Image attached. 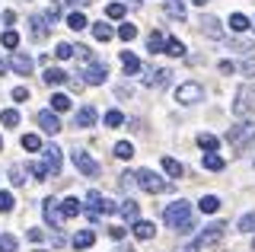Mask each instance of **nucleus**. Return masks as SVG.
Segmentation results:
<instances>
[{
	"mask_svg": "<svg viewBox=\"0 0 255 252\" xmlns=\"http://www.w3.org/2000/svg\"><path fill=\"white\" fill-rule=\"evenodd\" d=\"M70 160H74L77 172H83L86 179H96V176H99V163H96L86 150H77V147H74V150H70Z\"/></svg>",
	"mask_w": 255,
	"mask_h": 252,
	"instance_id": "obj_7",
	"label": "nucleus"
},
{
	"mask_svg": "<svg viewBox=\"0 0 255 252\" xmlns=\"http://www.w3.org/2000/svg\"><path fill=\"white\" fill-rule=\"evenodd\" d=\"M61 153H64V150H61V147H54V144L42 147V163H45L48 176H58V172H61V163H64V156H61Z\"/></svg>",
	"mask_w": 255,
	"mask_h": 252,
	"instance_id": "obj_10",
	"label": "nucleus"
},
{
	"mask_svg": "<svg viewBox=\"0 0 255 252\" xmlns=\"http://www.w3.org/2000/svg\"><path fill=\"white\" fill-rule=\"evenodd\" d=\"M134 179H137V188H140V192H147V195H159V192H169V188H172L169 179H163L153 169H137V172H134Z\"/></svg>",
	"mask_w": 255,
	"mask_h": 252,
	"instance_id": "obj_2",
	"label": "nucleus"
},
{
	"mask_svg": "<svg viewBox=\"0 0 255 252\" xmlns=\"http://www.w3.org/2000/svg\"><path fill=\"white\" fill-rule=\"evenodd\" d=\"M252 140H255V118H239L233 128L227 131V144L233 147V150H243Z\"/></svg>",
	"mask_w": 255,
	"mask_h": 252,
	"instance_id": "obj_1",
	"label": "nucleus"
},
{
	"mask_svg": "<svg viewBox=\"0 0 255 252\" xmlns=\"http://www.w3.org/2000/svg\"><path fill=\"white\" fill-rule=\"evenodd\" d=\"M175 102H179V106H198V102H204V86L198 80L179 83L175 86Z\"/></svg>",
	"mask_w": 255,
	"mask_h": 252,
	"instance_id": "obj_6",
	"label": "nucleus"
},
{
	"mask_svg": "<svg viewBox=\"0 0 255 252\" xmlns=\"http://www.w3.org/2000/svg\"><path fill=\"white\" fill-rule=\"evenodd\" d=\"M198 211H201V214H217V211H220V198H217V195H204V198L198 201Z\"/></svg>",
	"mask_w": 255,
	"mask_h": 252,
	"instance_id": "obj_28",
	"label": "nucleus"
},
{
	"mask_svg": "<svg viewBox=\"0 0 255 252\" xmlns=\"http://www.w3.org/2000/svg\"><path fill=\"white\" fill-rule=\"evenodd\" d=\"M163 220H166V227H172V230H179V227L185 224V220H191V201L179 198V201L166 204V211H163Z\"/></svg>",
	"mask_w": 255,
	"mask_h": 252,
	"instance_id": "obj_4",
	"label": "nucleus"
},
{
	"mask_svg": "<svg viewBox=\"0 0 255 252\" xmlns=\"http://www.w3.org/2000/svg\"><path fill=\"white\" fill-rule=\"evenodd\" d=\"M223 233H227V224H220V220H217V224H211V227H204V230L201 233H198V246H214V243H217V240H223Z\"/></svg>",
	"mask_w": 255,
	"mask_h": 252,
	"instance_id": "obj_13",
	"label": "nucleus"
},
{
	"mask_svg": "<svg viewBox=\"0 0 255 252\" xmlns=\"http://www.w3.org/2000/svg\"><path fill=\"white\" fill-rule=\"evenodd\" d=\"M118 214H122L125 220H131V224H134V220H140V208H137V201H134V198L122 201V204H118Z\"/></svg>",
	"mask_w": 255,
	"mask_h": 252,
	"instance_id": "obj_21",
	"label": "nucleus"
},
{
	"mask_svg": "<svg viewBox=\"0 0 255 252\" xmlns=\"http://www.w3.org/2000/svg\"><path fill=\"white\" fill-rule=\"evenodd\" d=\"M6 67H10V64H6V61H0V77L6 74Z\"/></svg>",
	"mask_w": 255,
	"mask_h": 252,
	"instance_id": "obj_59",
	"label": "nucleus"
},
{
	"mask_svg": "<svg viewBox=\"0 0 255 252\" xmlns=\"http://www.w3.org/2000/svg\"><path fill=\"white\" fill-rule=\"evenodd\" d=\"M13 99L16 102H26L29 99V86H16V90H13Z\"/></svg>",
	"mask_w": 255,
	"mask_h": 252,
	"instance_id": "obj_52",
	"label": "nucleus"
},
{
	"mask_svg": "<svg viewBox=\"0 0 255 252\" xmlns=\"http://www.w3.org/2000/svg\"><path fill=\"white\" fill-rule=\"evenodd\" d=\"M201 166L211 169V172H220L223 166H227V160H223L220 153H204V156H201Z\"/></svg>",
	"mask_w": 255,
	"mask_h": 252,
	"instance_id": "obj_26",
	"label": "nucleus"
},
{
	"mask_svg": "<svg viewBox=\"0 0 255 252\" xmlns=\"http://www.w3.org/2000/svg\"><path fill=\"white\" fill-rule=\"evenodd\" d=\"M115 252H134V246H125L122 243V246H115Z\"/></svg>",
	"mask_w": 255,
	"mask_h": 252,
	"instance_id": "obj_58",
	"label": "nucleus"
},
{
	"mask_svg": "<svg viewBox=\"0 0 255 252\" xmlns=\"http://www.w3.org/2000/svg\"><path fill=\"white\" fill-rule=\"evenodd\" d=\"M16 246H19V243H16V236H10V233L0 236V252H16Z\"/></svg>",
	"mask_w": 255,
	"mask_h": 252,
	"instance_id": "obj_48",
	"label": "nucleus"
},
{
	"mask_svg": "<svg viewBox=\"0 0 255 252\" xmlns=\"http://www.w3.org/2000/svg\"><path fill=\"white\" fill-rule=\"evenodd\" d=\"M32 67H35V61H32L29 54H22V51H13V54H10V70H13V74L29 77V74H32Z\"/></svg>",
	"mask_w": 255,
	"mask_h": 252,
	"instance_id": "obj_15",
	"label": "nucleus"
},
{
	"mask_svg": "<svg viewBox=\"0 0 255 252\" xmlns=\"http://www.w3.org/2000/svg\"><path fill=\"white\" fill-rule=\"evenodd\" d=\"M112 35H115L112 26H106V22H93V38H96V42H109Z\"/></svg>",
	"mask_w": 255,
	"mask_h": 252,
	"instance_id": "obj_35",
	"label": "nucleus"
},
{
	"mask_svg": "<svg viewBox=\"0 0 255 252\" xmlns=\"http://www.w3.org/2000/svg\"><path fill=\"white\" fill-rule=\"evenodd\" d=\"M198 147H201L204 153H217V147H220V140L214 137V134H207V131H201L198 134Z\"/></svg>",
	"mask_w": 255,
	"mask_h": 252,
	"instance_id": "obj_29",
	"label": "nucleus"
},
{
	"mask_svg": "<svg viewBox=\"0 0 255 252\" xmlns=\"http://www.w3.org/2000/svg\"><path fill=\"white\" fill-rule=\"evenodd\" d=\"M163 10H166V16H172V19H179V22L188 16V13H185V3H182V0H166Z\"/></svg>",
	"mask_w": 255,
	"mask_h": 252,
	"instance_id": "obj_24",
	"label": "nucleus"
},
{
	"mask_svg": "<svg viewBox=\"0 0 255 252\" xmlns=\"http://www.w3.org/2000/svg\"><path fill=\"white\" fill-rule=\"evenodd\" d=\"M54 58H58V61L74 58V45H70V42H58V48H54Z\"/></svg>",
	"mask_w": 255,
	"mask_h": 252,
	"instance_id": "obj_44",
	"label": "nucleus"
},
{
	"mask_svg": "<svg viewBox=\"0 0 255 252\" xmlns=\"http://www.w3.org/2000/svg\"><path fill=\"white\" fill-rule=\"evenodd\" d=\"M0 125H3V128H16V125H19V112H16V109H3V112H0Z\"/></svg>",
	"mask_w": 255,
	"mask_h": 252,
	"instance_id": "obj_37",
	"label": "nucleus"
},
{
	"mask_svg": "<svg viewBox=\"0 0 255 252\" xmlns=\"http://www.w3.org/2000/svg\"><path fill=\"white\" fill-rule=\"evenodd\" d=\"M125 13H128V6H125V3H118V0H115V3H109V6H106V16H109V19H122Z\"/></svg>",
	"mask_w": 255,
	"mask_h": 252,
	"instance_id": "obj_45",
	"label": "nucleus"
},
{
	"mask_svg": "<svg viewBox=\"0 0 255 252\" xmlns=\"http://www.w3.org/2000/svg\"><path fill=\"white\" fill-rule=\"evenodd\" d=\"M35 122H38V128L45 131V134H58V131H64L61 128V118H58V112H51V109H42V112L35 115Z\"/></svg>",
	"mask_w": 255,
	"mask_h": 252,
	"instance_id": "obj_12",
	"label": "nucleus"
},
{
	"mask_svg": "<svg viewBox=\"0 0 255 252\" xmlns=\"http://www.w3.org/2000/svg\"><path fill=\"white\" fill-rule=\"evenodd\" d=\"M255 109V86L252 83H243L236 90V102H233V115L236 118H249Z\"/></svg>",
	"mask_w": 255,
	"mask_h": 252,
	"instance_id": "obj_5",
	"label": "nucleus"
},
{
	"mask_svg": "<svg viewBox=\"0 0 255 252\" xmlns=\"http://www.w3.org/2000/svg\"><path fill=\"white\" fill-rule=\"evenodd\" d=\"M0 150H3V137H0Z\"/></svg>",
	"mask_w": 255,
	"mask_h": 252,
	"instance_id": "obj_61",
	"label": "nucleus"
},
{
	"mask_svg": "<svg viewBox=\"0 0 255 252\" xmlns=\"http://www.w3.org/2000/svg\"><path fill=\"white\" fill-rule=\"evenodd\" d=\"M35 252H45V249H35Z\"/></svg>",
	"mask_w": 255,
	"mask_h": 252,
	"instance_id": "obj_62",
	"label": "nucleus"
},
{
	"mask_svg": "<svg viewBox=\"0 0 255 252\" xmlns=\"http://www.w3.org/2000/svg\"><path fill=\"white\" fill-rule=\"evenodd\" d=\"M236 230H239V233H252V230H255V211H249V214H243V217H239Z\"/></svg>",
	"mask_w": 255,
	"mask_h": 252,
	"instance_id": "obj_39",
	"label": "nucleus"
},
{
	"mask_svg": "<svg viewBox=\"0 0 255 252\" xmlns=\"http://www.w3.org/2000/svg\"><path fill=\"white\" fill-rule=\"evenodd\" d=\"M109 80V67L102 64V61H86V67H83V83H90V86H102Z\"/></svg>",
	"mask_w": 255,
	"mask_h": 252,
	"instance_id": "obj_8",
	"label": "nucleus"
},
{
	"mask_svg": "<svg viewBox=\"0 0 255 252\" xmlns=\"http://www.w3.org/2000/svg\"><path fill=\"white\" fill-rule=\"evenodd\" d=\"M143 86H150V90H163V86H169L172 80V70L169 67H143Z\"/></svg>",
	"mask_w": 255,
	"mask_h": 252,
	"instance_id": "obj_9",
	"label": "nucleus"
},
{
	"mask_svg": "<svg viewBox=\"0 0 255 252\" xmlns=\"http://www.w3.org/2000/svg\"><path fill=\"white\" fill-rule=\"evenodd\" d=\"M236 70H243V77H255V54H246V61Z\"/></svg>",
	"mask_w": 255,
	"mask_h": 252,
	"instance_id": "obj_46",
	"label": "nucleus"
},
{
	"mask_svg": "<svg viewBox=\"0 0 255 252\" xmlns=\"http://www.w3.org/2000/svg\"><path fill=\"white\" fill-rule=\"evenodd\" d=\"M42 80H45V86H61V83H67V74H64L61 67H51V64H48L45 74H42Z\"/></svg>",
	"mask_w": 255,
	"mask_h": 252,
	"instance_id": "obj_18",
	"label": "nucleus"
},
{
	"mask_svg": "<svg viewBox=\"0 0 255 252\" xmlns=\"http://www.w3.org/2000/svg\"><path fill=\"white\" fill-rule=\"evenodd\" d=\"M179 233H182V236H188V233H195V220H185V224H182V227H179Z\"/></svg>",
	"mask_w": 255,
	"mask_h": 252,
	"instance_id": "obj_54",
	"label": "nucleus"
},
{
	"mask_svg": "<svg viewBox=\"0 0 255 252\" xmlns=\"http://www.w3.org/2000/svg\"><path fill=\"white\" fill-rule=\"evenodd\" d=\"M102 122H106V128H122V125H125V115L118 112V109H112V112H106Z\"/></svg>",
	"mask_w": 255,
	"mask_h": 252,
	"instance_id": "obj_43",
	"label": "nucleus"
},
{
	"mask_svg": "<svg viewBox=\"0 0 255 252\" xmlns=\"http://www.w3.org/2000/svg\"><path fill=\"white\" fill-rule=\"evenodd\" d=\"M90 26V22H86V16L80 10H74V13H67V29H74V32H83V29Z\"/></svg>",
	"mask_w": 255,
	"mask_h": 252,
	"instance_id": "obj_33",
	"label": "nucleus"
},
{
	"mask_svg": "<svg viewBox=\"0 0 255 252\" xmlns=\"http://www.w3.org/2000/svg\"><path fill=\"white\" fill-rule=\"evenodd\" d=\"M118 185H122L125 192H131V188L137 185V179H134V172H122V176H118Z\"/></svg>",
	"mask_w": 255,
	"mask_h": 252,
	"instance_id": "obj_49",
	"label": "nucleus"
},
{
	"mask_svg": "<svg viewBox=\"0 0 255 252\" xmlns=\"http://www.w3.org/2000/svg\"><path fill=\"white\" fill-rule=\"evenodd\" d=\"M252 246H255V240H252Z\"/></svg>",
	"mask_w": 255,
	"mask_h": 252,
	"instance_id": "obj_64",
	"label": "nucleus"
},
{
	"mask_svg": "<svg viewBox=\"0 0 255 252\" xmlns=\"http://www.w3.org/2000/svg\"><path fill=\"white\" fill-rule=\"evenodd\" d=\"M86 204H90V208H86V214H90V220H99V217H106V214H115L118 211V204L112 201V198H106V195L102 192H93L86 195Z\"/></svg>",
	"mask_w": 255,
	"mask_h": 252,
	"instance_id": "obj_3",
	"label": "nucleus"
},
{
	"mask_svg": "<svg viewBox=\"0 0 255 252\" xmlns=\"http://www.w3.org/2000/svg\"><path fill=\"white\" fill-rule=\"evenodd\" d=\"M122 67H125V74H137V70H140L137 54H134V51H122Z\"/></svg>",
	"mask_w": 255,
	"mask_h": 252,
	"instance_id": "obj_32",
	"label": "nucleus"
},
{
	"mask_svg": "<svg viewBox=\"0 0 255 252\" xmlns=\"http://www.w3.org/2000/svg\"><path fill=\"white\" fill-rule=\"evenodd\" d=\"M42 214H45L48 224H51V230H61V227H64V211H61V201L45 198V201H42Z\"/></svg>",
	"mask_w": 255,
	"mask_h": 252,
	"instance_id": "obj_11",
	"label": "nucleus"
},
{
	"mask_svg": "<svg viewBox=\"0 0 255 252\" xmlns=\"http://www.w3.org/2000/svg\"><path fill=\"white\" fill-rule=\"evenodd\" d=\"M96 118H99V112H96L93 106H80L77 115H74V128H93Z\"/></svg>",
	"mask_w": 255,
	"mask_h": 252,
	"instance_id": "obj_17",
	"label": "nucleus"
},
{
	"mask_svg": "<svg viewBox=\"0 0 255 252\" xmlns=\"http://www.w3.org/2000/svg\"><path fill=\"white\" fill-rule=\"evenodd\" d=\"M26 179H29V166L26 163H13L10 166V182L13 185H26Z\"/></svg>",
	"mask_w": 255,
	"mask_h": 252,
	"instance_id": "obj_25",
	"label": "nucleus"
},
{
	"mask_svg": "<svg viewBox=\"0 0 255 252\" xmlns=\"http://www.w3.org/2000/svg\"><path fill=\"white\" fill-rule=\"evenodd\" d=\"M118 38H122V42H134V38H137V26L122 22V26H118Z\"/></svg>",
	"mask_w": 255,
	"mask_h": 252,
	"instance_id": "obj_41",
	"label": "nucleus"
},
{
	"mask_svg": "<svg viewBox=\"0 0 255 252\" xmlns=\"http://www.w3.org/2000/svg\"><path fill=\"white\" fill-rule=\"evenodd\" d=\"M48 32H51V22L45 19V13H32L29 16V35L35 38V42H42Z\"/></svg>",
	"mask_w": 255,
	"mask_h": 252,
	"instance_id": "obj_14",
	"label": "nucleus"
},
{
	"mask_svg": "<svg viewBox=\"0 0 255 252\" xmlns=\"http://www.w3.org/2000/svg\"><path fill=\"white\" fill-rule=\"evenodd\" d=\"M61 211H64V217H77V214H83V201L77 195H70V198L61 201Z\"/></svg>",
	"mask_w": 255,
	"mask_h": 252,
	"instance_id": "obj_23",
	"label": "nucleus"
},
{
	"mask_svg": "<svg viewBox=\"0 0 255 252\" xmlns=\"http://www.w3.org/2000/svg\"><path fill=\"white\" fill-rule=\"evenodd\" d=\"M115 156H118V160H131V156H134V144H131V140H118V144H115Z\"/></svg>",
	"mask_w": 255,
	"mask_h": 252,
	"instance_id": "obj_38",
	"label": "nucleus"
},
{
	"mask_svg": "<svg viewBox=\"0 0 255 252\" xmlns=\"http://www.w3.org/2000/svg\"><path fill=\"white\" fill-rule=\"evenodd\" d=\"M29 172L38 179V182H45V179H48V169H45V163H32V166H29Z\"/></svg>",
	"mask_w": 255,
	"mask_h": 252,
	"instance_id": "obj_50",
	"label": "nucleus"
},
{
	"mask_svg": "<svg viewBox=\"0 0 255 252\" xmlns=\"http://www.w3.org/2000/svg\"><path fill=\"white\" fill-rule=\"evenodd\" d=\"M19 144H22V150H32V153L42 150V137H38V134H22Z\"/></svg>",
	"mask_w": 255,
	"mask_h": 252,
	"instance_id": "obj_40",
	"label": "nucleus"
},
{
	"mask_svg": "<svg viewBox=\"0 0 255 252\" xmlns=\"http://www.w3.org/2000/svg\"><path fill=\"white\" fill-rule=\"evenodd\" d=\"M67 109H70V96H67V93H54V96H51V112H67Z\"/></svg>",
	"mask_w": 255,
	"mask_h": 252,
	"instance_id": "obj_34",
	"label": "nucleus"
},
{
	"mask_svg": "<svg viewBox=\"0 0 255 252\" xmlns=\"http://www.w3.org/2000/svg\"><path fill=\"white\" fill-rule=\"evenodd\" d=\"M26 240H29V243H42V240H45V230L32 227V230H26Z\"/></svg>",
	"mask_w": 255,
	"mask_h": 252,
	"instance_id": "obj_51",
	"label": "nucleus"
},
{
	"mask_svg": "<svg viewBox=\"0 0 255 252\" xmlns=\"http://www.w3.org/2000/svg\"><path fill=\"white\" fill-rule=\"evenodd\" d=\"M198 29H201V35H207V38H223V35H227V32H223V22L217 16H201Z\"/></svg>",
	"mask_w": 255,
	"mask_h": 252,
	"instance_id": "obj_16",
	"label": "nucleus"
},
{
	"mask_svg": "<svg viewBox=\"0 0 255 252\" xmlns=\"http://www.w3.org/2000/svg\"><path fill=\"white\" fill-rule=\"evenodd\" d=\"M163 48H166V35H163V32H156V29H153V32L147 35V51H153V54H159V51H163Z\"/></svg>",
	"mask_w": 255,
	"mask_h": 252,
	"instance_id": "obj_30",
	"label": "nucleus"
},
{
	"mask_svg": "<svg viewBox=\"0 0 255 252\" xmlns=\"http://www.w3.org/2000/svg\"><path fill=\"white\" fill-rule=\"evenodd\" d=\"M0 45H3L6 51H16V48H19V32H13V29H3V32H0Z\"/></svg>",
	"mask_w": 255,
	"mask_h": 252,
	"instance_id": "obj_31",
	"label": "nucleus"
},
{
	"mask_svg": "<svg viewBox=\"0 0 255 252\" xmlns=\"http://www.w3.org/2000/svg\"><path fill=\"white\" fill-rule=\"evenodd\" d=\"M163 54H172V58H182V54H185V45L179 42V38H166V48H163Z\"/></svg>",
	"mask_w": 255,
	"mask_h": 252,
	"instance_id": "obj_36",
	"label": "nucleus"
},
{
	"mask_svg": "<svg viewBox=\"0 0 255 252\" xmlns=\"http://www.w3.org/2000/svg\"><path fill=\"white\" fill-rule=\"evenodd\" d=\"M93 0H54V6H58V10H83V6H90Z\"/></svg>",
	"mask_w": 255,
	"mask_h": 252,
	"instance_id": "obj_42",
	"label": "nucleus"
},
{
	"mask_svg": "<svg viewBox=\"0 0 255 252\" xmlns=\"http://www.w3.org/2000/svg\"><path fill=\"white\" fill-rule=\"evenodd\" d=\"M137 240H153V233H156V224L153 220H134V230H131Z\"/></svg>",
	"mask_w": 255,
	"mask_h": 252,
	"instance_id": "obj_19",
	"label": "nucleus"
},
{
	"mask_svg": "<svg viewBox=\"0 0 255 252\" xmlns=\"http://www.w3.org/2000/svg\"><path fill=\"white\" fill-rule=\"evenodd\" d=\"M191 3H195V6H207V0H191Z\"/></svg>",
	"mask_w": 255,
	"mask_h": 252,
	"instance_id": "obj_60",
	"label": "nucleus"
},
{
	"mask_svg": "<svg viewBox=\"0 0 255 252\" xmlns=\"http://www.w3.org/2000/svg\"><path fill=\"white\" fill-rule=\"evenodd\" d=\"M159 166H163V172L169 179H182V176H185V166H182L179 160H172V156H163V163H159Z\"/></svg>",
	"mask_w": 255,
	"mask_h": 252,
	"instance_id": "obj_20",
	"label": "nucleus"
},
{
	"mask_svg": "<svg viewBox=\"0 0 255 252\" xmlns=\"http://www.w3.org/2000/svg\"><path fill=\"white\" fill-rule=\"evenodd\" d=\"M198 249H201V246H198V243H195V240H191V243H188V246H182L179 252H198Z\"/></svg>",
	"mask_w": 255,
	"mask_h": 252,
	"instance_id": "obj_57",
	"label": "nucleus"
},
{
	"mask_svg": "<svg viewBox=\"0 0 255 252\" xmlns=\"http://www.w3.org/2000/svg\"><path fill=\"white\" fill-rule=\"evenodd\" d=\"M227 26H230V32H249V29H252V19L246 16V13H233Z\"/></svg>",
	"mask_w": 255,
	"mask_h": 252,
	"instance_id": "obj_22",
	"label": "nucleus"
},
{
	"mask_svg": "<svg viewBox=\"0 0 255 252\" xmlns=\"http://www.w3.org/2000/svg\"><path fill=\"white\" fill-rule=\"evenodd\" d=\"M0 22H3V26L10 29L13 22H16V13H13V10H3V13H0Z\"/></svg>",
	"mask_w": 255,
	"mask_h": 252,
	"instance_id": "obj_53",
	"label": "nucleus"
},
{
	"mask_svg": "<svg viewBox=\"0 0 255 252\" xmlns=\"http://www.w3.org/2000/svg\"><path fill=\"white\" fill-rule=\"evenodd\" d=\"M252 29H255V19H252Z\"/></svg>",
	"mask_w": 255,
	"mask_h": 252,
	"instance_id": "obj_63",
	"label": "nucleus"
},
{
	"mask_svg": "<svg viewBox=\"0 0 255 252\" xmlns=\"http://www.w3.org/2000/svg\"><path fill=\"white\" fill-rule=\"evenodd\" d=\"M109 236H112V240H122V236H125V227H109Z\"/></svg>",
	"mask_w": 255,
	"mask_h": 252,
	"instance_id": "obj_56",
	"label": "nucleus"
},
{
	"mask_svg": "<svg viewBox=\"0 0 255 252\" xmlns=\"http://www.w3.org/2000/svg\"><path fill=\"white\" fill-rule=\"evenodd\" d=\"M93 243H96V233L93 230H80L74 240H70V246H74V249H90Z\"/></svg>",
	"mask_w": 255,
	"mask_h": 252,
	"instance_id": "obj_27",
	"label": "nucleus"
},
{
	"mask_svg": "<svg viewBox=\"0 0 255 252\" xmlns=\"http://www.w3.org/2000/svg\"><path fill=\"white\" fill-rule=\"evenodd\" d=\"M13 192H0V214H10L13 211Z\"/></svg>",
	"mask_w": 255,
	"mask_h": 252,
	"instance_id": "obj_47",
	"label": "nucleus"
},
{
	"mask_svg": "<svg viewBox=\"0 0 255 252\" xmlns=\"http://www.w3.org/2000/svg\"><path fill=\"white\" fill-rule=\"evenodd\" d=\"M233 70H236L233 61H220V74H233Z\"/></svg>",
	"mask_w": 255,
	"mask_h": 252,
	"instance_id": "obj_55",
	"label": "nucleus"
}]
</instances>
